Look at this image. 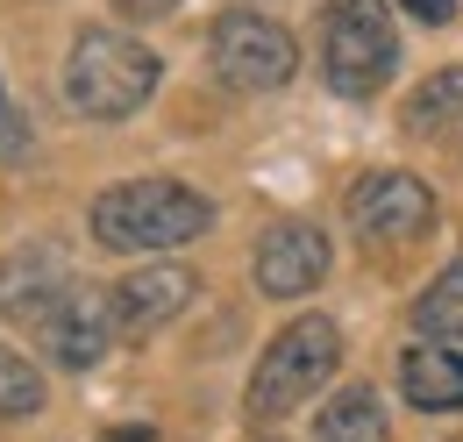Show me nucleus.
I'll list each match as a JSON object with an SVG mask.
<instances>
[{
    "label": "nucleus",
    "mask_w": 463,
    "mask_h": 442,
    "mask_svg": "<svg viewBox=\"0 0 463 442\" xmlns=\"http://www.w3.org/2000/svg\"><path fill=\"white\" fill-rule=\"evenodd\" d=\"M29 158V114L7 101V86H0V165H22Z\"/></svg>",
    "instance_id": "16"
},
{
    "label": "nucleus",
    "mask_w": 463,
    "mask_h": 442,
    "mask_svg": "<svg viewBox=\"0 0 463 442\" xmlns=\"http://www.w3.org/2000/svg\"><path fill=\"white\" fill-rule=\"evenodd\" d=\"M335 364H343V329L328 314L286 322V329L264 342L257 371H250V392H242L250 421H286V414H299L314 392L335 379Z\"/></svg>",
    "instance_id": "3"
},
{
    "label": "nucleus",
    "mask_w": 463,
    "mask_h": 442,
    "mask_svg": "<svg viewBox=\"0 0 463 442\" xmlns=\"http://www.w3.org/2000/svg\"><path fill=\"white\" fill-rule=\"evenodd\" d=\"M165 79V57L121 29H79L71 57H64V101L86 114V121H128L157 93Z\"/></svg>",
    "instance_id": "2"
},
{
    "label": "nucleus",
    "mask_w": 463,
    "mask_h": 442,
    "mask_svg": "<svg viewBox=\"0 0 463 442\" xmlns=\"http://www.w3.org/2000/svg\"><path fill=\"white\" fill-rule=\"evenodd\" d=\"M36 407H43V371L0 342V421H29Z\"/></svg>",
    "instance_id": "15"
},
{
    "label": "nucleus",
    "mask_w": 463,
    "mask_h": 442,
    "mask_svg": "<svg viewBox=\"0 0 463 442\" xmlns=\"http://www.w3.org/2000/svg\"><path fill=\"white\" fill-rule=\"evenodd\" d=\"M406 136H463V72H428L406 93Z\"/></svg>",
    "instance_id": "13"
},
{
    "label": "nucleus",
    "mask_w": 463,
    "mask_h": 442,
    "mask_svg": "<svg viewBox=\"0 0 463 442\" xmlns=\"http://www.w3.org/2000/svg\"><path fill=\"white\" fill-rule=\"evenodd\" d=\"M93 243L115 250V257H157L178 250L193 235L214 228V200L200 186H178V178H121L93 200Z\"/></svg>",
    "instance_id": "1"
},
{
    "label": "nucleus",
    "mask_w": 463,
    "mask_h": 442,
    "mask_svg": "<svg viewBox=\"0 0 463 442\" xmlns=\"http://www.w3.org/2000/svg\"><path fill=\"white\" fill-rule=\"evenodd\" d=\"M413 329L428 342H463V257L428 278V293L413 300Z\"/></svg>",
    "instance_id": "14"
},
{
    "label": "nucleus",
    "mask_w": 463,
    "mask_h": 442,
    "mask_svg": "<svg viewBox=\"0 0 463 442\" xmlns=\"http://www.w3.org/2000/svg\"><path fill=\"white\" fill-rule=\"evenodd\" d=\"M71 293H79V272L64 264V250H51V243H22V250L0 264V314H7L14 329H29V335L51 329Z\"/></svg>",
    "instance_id": "7"
},
{
    "label": "nucleus",
    "mask_w": 463,
    "mask_h": 442,
    "mask_svg": "<svg viewBox=\"0 0 463 442\" xmlns=\"http://www.w3.org/2000/svg\"><path fill=\"white\" fill-rule=\"evenodd\" d=\"M207 64L229 93H279L292 72H299V36L286 22L257 14V7H229L207 36Z\"/></svg>",
    "instance_id": "5"
},
{
    "label": "nucleus",
    "mask_w": 463,
    "mask_h": 442,
    "mask_svg": "<svg viewBox=\"0 0 463 442\" xmlns=\"http://www.w3.org/2000/svg\"><path fill=\"white\" fill-rule=\"evenodd\" d=\"M413 22H428V29H442V22H457V0H400Z\"/></svg>",
    "instance_id": "17"
},
{
    "label": "nucleus",
    "mask_w": 463,
    "mask_h": 442,
    "mask_svg": "<svg viewBox=\"0 0 463 442\" xmlns=\"http://www.w3.org/2000/svg\"><path fill=\"white\" fill-rule=\"evenodd\" d=\"M400 392L420 414H463V342H413L400 357Z\"/></svg>",
    "instance_id": "11"
},
{
    "label": "nucleus",
    "mask_w": 463,
    "mask_h": 442,
    "mask_svg": "<svg viewBox=\"0 0 463 442\" xmlns=\"http://www.w3.org/2000/svg\"><path fill=\"white\" fill-rule=\"evenodd\" d=\"M314 442H385V399L371 386H343L314 414Z\"/></svg>",
    "instance_id": "12"
},
{
    "label": "nucleus",
    "mask_w": 463,
    "mask_h": 442,
    "mask_svg": "<svg viewBox=\"0 0 463 442\" xmlns=\"http://www.w3.org/2000/svg\"><path fill=\"white\" fill-rule=\"evenodd\" d=\"M115 335H121L115 293H100V285H86V278H79V293L58 307V322L36 335V342H43V357L64 364V371H93V364L108 357V342H115Z\"/></svg>",
    "instance_id": "9"
},
{
    "label": "nucleus",
    "mask_w": 463,
    "mask_h": 442,
    "mask_svg": "<svg viewBox=\"0 0 463 442\" xmlns=\"http://www.w3.org/2000/svg\"><path fill=\"white\" fill-rule=\"evenodd\" d=\"M400 72V29L378 0H335L321 29V79L343 101H371Z\"/></svg>",
    "instance_id": "4"
},
{
    "label": "nucleus",
    "mask_w": 463,
    "mask_h": 442,
    "mask_svg": "<svg viewBox=\"0 0 463 442\" xmlns=\"http://www.w3.org/2000/svg\"><path fill=\"white\" fill-rule=\"evenodd\" d=\"M343 215L364 243L400 250V243H420V235L435 228V193H428L413 171H364L343 193Z\"/></svg>",
    "instance_id": "6"
},
{
    "label": "nucleus",
    "mask_w": 463,
    "mask_h": 442,
    "mask_svg": "<svg viewBox=\"0 0 463 442\" xmlns=\"http://www.w3.org/2000/svg\"><path fill=\"white\" fill-rule=\"evenodd\" d=\"M121 14H165V7H172V0H115Z\"/></svg>",
    "instance_id": "18"
},
{
    "label": "nucleus",
    "mask_w": 463,
    "mask_h": 442,
    "mask_svg": "<svg viewBox=\"0 0 463 442\" xmlns=\"http://www.w3.org/2000/svg\"><path fill=\"white\" fill-rule=\"evenodd\" d=\"M115 293V322H121V335H157L165 322H178L185 307H193V293H200V278L185 272V264H143V272H128V278H115L108 285Z\"/></svg>",
    "instance_id": "10"
},
{
    "label": "nucleus",
    "mask_w": 463,
    "mask_h": 442,
    "mask_svg": "<svg viewBox=\"0 0 463 442\" xmlns=\"http://www.w3.org/2000/svg\"><path fill=\"white\" fill-rule=\"evenodd\" d=\"M264 442H271V436H264Z\"/></svg>",
    "instance_id": "19"
},
{
    "label": "nucleus",
    "mask_w": 463,
    "mask_h": 442,
    "mask_svg": "<svg viewBox=\"0 0 463 442\" xmlns=\"http://www.w3.org/2000/svg\"><path fill=\"white\" fill-rule=\"evenodd\" d=\"M250 272H257V293H271V300H307L328 278V228H314V221H271L264 243H257V257H250Z\"/></svg>",
    "instance_id": "8"
}]
</instances>
